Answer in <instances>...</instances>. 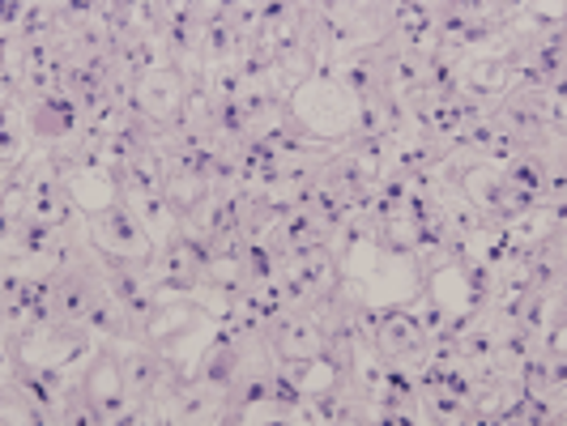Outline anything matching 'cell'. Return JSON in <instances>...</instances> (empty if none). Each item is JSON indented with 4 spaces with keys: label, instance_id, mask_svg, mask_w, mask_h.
Masks as SVG:
<instances>
[{
    "label": "cell",
    "instance_id": "6",
    "mask_svg": "<svg viewBox=\"0 0 567 426\" xmlns=\"http://www.w3.org/2000/svg\"><path fill=\"white\" fill-rule=\"evenodd\" d=\"M167 184V163L158 149L133 154V163L124 167V197H145V193H163Z\"/></svg>",
    "mask_w": 567,
    "mask_h": 426
},
{
    "label": "cell",
    "instance_id": "3",
    "mask_svg": "<svg viewBox=\"0 0 567 426\" xmlns=\"http://www.w3.org/2000/svg\"><path fill=\"white\" fill-rule=\"evenodd\" d=\"M124 200H128V209L137 214V222H142V230L150 235L154 248L171 243V239L179 235V227H184V214L171 205L167 193H145V197H124Z\"/></svg>",
    "mask_w": 567,
    "mask_h": 426
},
{
    "label": "cell",
    "instance_id": "8",
    "mask_svg": "<svg viewBox=\"0 0 567 426\" xmlns=\"http://www.w3.org/2000/svg\"><path fill=\"white\" fill-rule=\"evenodd\" d=\"M546 163H542V154H520V158H512L508 170H504V184L508 188H520V193H534V197H546ZM555 205V200H550Z\"/></svg>",
    "mask_w": 567,
    "mask_h": 426
},
{
    "label": "cell",
    "instance_id": "1",
    "mask_svg": "<svg viewBox=\"0 0 567 426\" xmlns=\"http://www.w3.org/2000/svg\"><path fill=\"white\" fill-rule=\"evenodd\" d=\"M82 401L99 414V423H115V418L133 405V393H128V384H124V367L115 363L112 350H99L94 363L85 367Z\"/></svg>",
    "mask_w": 567,
    "mask_h": 426
},
{
    "label": "cell",
    "instance_id": "7",
    "mask_svg": "<svg viewBox=\"0 0 567 426\" xmlns=\"http://www.w3.org/2000/svg\"><path fill=\"white\" fill-rule=\"evenodd\" d=\"M82 324L90 329V333H94V337H103V341L133 337V329H128V315H124V308L115 303L107 290H99V294H94V303L85 308Z\"/></svg>",
    "mask_w": 567,
    "mask_h": 426
},
{
    "label": "cell",
    "instance_id": "4",
    "mask_svg": "<svg viewBox=\"0 0 567 426\" xmlns=\"http://www.w3.org/2000/svg\"><path fill=\"white\" fill-rule=\"evenodd\" d=\"M239 56V34L230 27L227 4H214L200 13V64H230Z\"/></svg>",
    "mask_w": 567,
    "mask_h": 426
},
{
    "label": "cell",
    "instance_id": "10",
    "mask_svg": "<svg viewBox=\"0 0 567 426\" xmlns=\"http://www.w3.org/2000/svg\"><path fill=\"white\" fill-rule=\"evenodd\" d=\"M423 409L435 423H470V405L444 388H423Z\"/></svg>",
    "mask_w": 567,
    "mask_h": 426
},
{
    "label": "cell",
    "instance_id": "5",
    "mask_svg": "<svg viewBox=\"0 0 567 426\" xmlns=\"http://www.w3.org/2000/svg\"><path fill=\"white\" fill-rule=\"evenodd\" d=\"M197 380L214 397L230 401V388H235V380H239V350H230V345H209L205 359H200Z\"/></svg>",
    "mask_w": 567,
    "mask_h": 426
},
{
    "label": "cell",
    "instance_id": "9",
    "mask_svg": "<svg viewBox=\"0 0 567 426\" xmlns=\"http://www.w3.org/2000/svg\"><path fill=\"white\" fill-rule=\"evenodd\" d=\"M145 273H150V269H142V264H124V269H107V273H103V290H107V294H112L115 303L124 308L128 299H137V294L145 290V282H150Z\"/></svg>",
    "mask_w": 567,
    "mask_h": 426
},
{
    "label": "cell",
    "instance_id": "2",
    "mask_svg": "<svg viewBox=\"0 0 567 426\" xmlns=\"http://www.w3.org/2000/svg\"><path fill=\"white\" fill-rule=\"evenodd\" d=\"M120 367H124V384H128L133 401H154L158 397V388L167 384V354L154 350V345L128 350Z\"/></svg>",
    "mask_w": 567,
    "mask_h": 426
}]
</instances>
